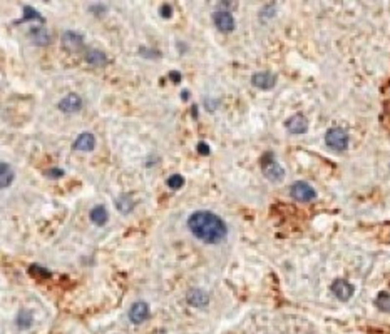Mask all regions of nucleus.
Here are the masks:
<instances>
[{"label": "nucleus", "mask_w": 390, "mask_h": 334, "mask_svg": "<svg viewBox=\"0 0 390 334\" xmlns=\"http://www.w3.org/2000/svg\"><path fill=\"white\" fill-rule=\"evenodd\" d=\"M14 169L7 162H0V189H7L14 182Z\"/></svg>", "instance_id": "obj_14"}, {"label": "nucleus", "mask_w": 390, "mask_h": 334, "mask_svg": "<svg viewBox=\"0 0 390 334\" xmlns=\"http://www.w3.org/2000/svg\"><path fill=\"white\" fill-rule=\"evenodd\" d=\"M81 107H82V99L77 94H67L64 99H61V102H59V109L67 114H74L81 111Z\"/></svg>", "instance_id": "obj_9"}, {"label": "nucleus", "mask_w": 390, "mask_h": 334, "mask_svg": "<svg viewBox=\"0 0 390 334\" xmlns=\"http://www.w3.org/2000/svg\"><path fill=\"white\" fill-rule=\"evenodd\" d=\"M198 152H199V154H203V156H208V154H210V147H208V144L199 142V144H198Z\"/></svg>", "instance_id": "obj_26"}, {"label": "nucleus", "mask_w": 390, "mask_h": 334, "mask_svg": "<svg viewBox=\"0 0 390 334\" xmlns=\"http://www.w3.org/2000/svg\"><path fill=\"white\" fill-rule=\"evenodd\" d=\"M30 39H32L34 44H37V45H47L50 40V35L44 27H34V29L30 30Z\"/></svg>", "instance_id": "obj_15"}, {"label": "nucleus", "mask_w": 390, "mask_h": 334, "mask_svg": "<svg viewBox=\"0 0 390 334\" xmlns=\"http://www.w3.org/2000/svg\"><path fill=\"white\" fill-rule=\"evenodd\" d=\"M171 14H173V9H171V5H168V3H164L163 7H161V15L163 17H171Z\"/></svg>", "instance_id": "obj_25"}, {"label": "nucleus", "mask_w": 390, "mask_h": 334, "mask_svg": "<svg viewBox=\"0 0 390 334\" xmlns=\"http://www.w3.org/2000/svg\"><path fill=\"white\" fill-rule=\"evenodd\" d=\"M286 129H288L291 134L300 136V134H305L308 131V120H306V117L302 116V114H295L293 117H290V119L286 120Z\"/></svg>", "instance_id": "obj_10"}, {"label": "nucleus", "mask_w": 390, "mask_h": 334, "mask_svg": "<svg viewBox=\"0 0 390 334\" xmlns=\"http://www.w3.org/2000/svg\"><path fill=\"white\" fill-rule=\"evenodd\" d=\"M32 321H34V316L30 311H21L17 316V326L21 329H27L32 326Z\"/></svg>", "instance_id": "obj_19"}, {"label": "nucleus", "mask_w": 390, "mask_h": 334, "mask_svg": "<svg viewBox=\"0 0 390 334\" xmlns=\"http://www.w3.org/2000/svg\"><path fill=\"white\" fill-rule=\"evenodd\" d=\"M330 289H332V293L335 294V297H337L338 301H344V302L348 301L350 297L353 296V293H355L353 284H350V282L345 281V279H338V281H335L333 284L330 286Z\"/></svg>", "instance_id": "obj_5"}, {"label": "nucleus", "mask_w": 390, "mask_h": 334, "mask_svg": "<svg viewBox=\"0 0 390 334\" xmlns=\"http://www.w3.org/2000/svg\"><path fill=\"white\" fill-rule=\"evenodd\" d=\"M325 142L332 151L344 152L348 147V134L340 127H332L325 134Z\"/></svg>", "instance_id": "obj_2"}, {"label": "nucleus", "mask_w": 390, "mask_h": 334, "mask_svg": "<svg viewBox=\"0 0 390 334\" xmlns=\"http://www.w3.org/2000/svg\"><path fill=\"white\" fill-rule=\"evenodd\" d=\"M47 174L50 176V177H62V174H64V171L62 169H54V171H49Z\"/></svg>", "instance_id": "obj_27"}, {"label": "nucleus", "mask_w": 390, "mask_h": 334, "mask_svg": "<svg viewBox=\"0 0 390 334\" xmlns=\"http://www.w3.org/2000/svg\"><path fill=\"white\" fill-rule=\"evenodd\" d=\"M108 219H109V216L104 206H96L90 211V221L96 224V226H104V224L108 222Z\"/></svg>", "instance_id": "obj_16"}, {"label": "nucleus", "mask_w": 390, "mask_h": 334, "mask_svg": "<svg viewBox=\"0 0 390 334\" xmlns=\"http://www.w3.org/2000/svg\"><path fill=\"white\" fill-rule=\"evenodd\" d=\"M32 19H35V20H44L42 19V15L39 14L37 10L32 9V7H23V19L22 20H32Z\"/></svg>", "instance_id": "obj_22"}, {"label": "nucleus", "mask_w": 390, "mask_h": 334, "mask_svg": "<svg viewBox=\"0 0 390 334\" xmlns=\"http://www.w3.org/2000/svg\"><path fill=\"white\" fill-rule=\"evenodd\" d=\"M86 60L92 65H104L108 62V57L106 54H102L101 50H90V52L86 54Z\"/></svg>", "instance_id": "obj_17"}, {"label": "nucleus", "mask_w": 390, "mask_h": 334, "mask_svg": "<svg viewBox=\"0 0 390 334\" xmlns=\"http://www.w3.org/2000/svg\"><path fill=\"white\" fill-rule=\"evenodd\" d=\"M96 145V139L90 132H82L81 136L76 139L74 142V149L76 151H82V152H90Z\"/></svg>", "instance_id": "obj_11"}, {"label": "nucleus", "mask_w": 390, "mask_h": 334, "mask_svg": "<svg viewBox=\"0 0 390 334\" xmlns=\"http://www.w3.org/2000/svg\"><path fill=\"white\" fill-rule=\"evenodd\" d=\"M251 84L261 90H270L277 84V76L271 72H257L251 77Z\"/></svg>", "instance_id": "obj_8"}, {"label": "nucleus", "mask_w": 390, "mask_h": 334, "mask_svg": "<svg viewBox=\"0 0 390 334\" xmlns=\"http://www.w3.org/2000/svg\"><path fill=\"white\" fill-rule=\"evenodd\" d=\"M89 10H90V12H96L97 15H101V14H104V12L108 10V7L99 5V3H94V5H90V7H89Z\"/></svg>", "instance_id": "obj_24"}, {"label": "nucleus", "mask_w": 390, "mask_h": 334, "mask_svg": "<svg viewBox=\"0 0 390 334\" xmlns=\"http://www.w3.org/2000/svg\"><path fill=\"white\" fill-rule=\"evenodd\" d=\"M116 207L119 209L123 214H128V212H131L132 211V207H134V202H132V199L129 197V196H121L119 199L116 200Z\"/></svg>", "instance_id": "obj_18"}, {"label": "nucleus", "mask_w": 390, "mask_h": 334, "mask_svg": "<svg viewBox=\"0 0 390 334\" xmlns=\"http://www.w3.org/2000/svg\"><path fill=\"white\" fill-rule=\"evenodd\" d=\"M169 77H171V79H174V82H179L181 74H178V72H171V74H169Z\"/></svg>", "instance_id": "obj_28"}, {"label": "nucleus", "mask_w": 390, "mask_h": 334, "mask_svg": "<svg viewBox=\"0 0 390 334\" xmlns=\"http://www.w3.org/2000/svg\"><path fill=\"white\" fill-rule=\"evenodd\" d=\"M188 227L195 237L206 244L221 242L228 234V227L219 216L211 211H196L188 219Z\"/></svg>", "instance_id": "obj_1"}, {"label": "nucleus", "mask_w": 390, "mask_h": 334, "mask_svg": "<svg viewBox=\"0 0 390 334\" xmlns=\"http://www.w3.org/2000/svg\"><path fill=\"white\" fill-rule=\"evenodd\" d=\"M213 22L218 27V30L221 32H231L235 29V19L230 12L226 10H218L213 14Z\"/></svg>", "instance_id": "obj_6"}, {"label": "nucleus", "mask_w": 390, "mask_h": 334, "mask_svg": "<svg viewBox=\"0 0 390 334\" xmlns=\"http://www.w3.org/2000/svg\"><path fill=\"white\" fill-rule=\"evenodd\" d=\"M148 317H149V306L146 304L144 301L134 302L131 306V309H129V319H131V323L141 324V323H144Z\"/></svg>", "instance_id": "obj_7"}, {"label": "nucleus", "mask_w": 390, "mask_h": 334, "mask_svg": "<svg viewBox=\"0 0 390 334\" xmlns=\"http://www.w3.org/2000/svg\"><path fill=\"white\" fill-rule=\"evenodd\" d=\"M375 306L384 313H390V294L387 293H380L375 299Z\"/></svg>", "instance_id": "obj_20"}, {"label": "nucleus", "mask_w": 390, "mask_h": 334, "mask_svg": "<svg viewBox=\"0 0 390 334\" xmlns=\"http://www.w3.org/2000/svg\"><path fill=\"white\" fill-rule=\"evenodd\" d=\"M30 273L35 274V276H39V277H42V276H44V277H49V276H50V273H47V271H44L41 266H32V267H30Z\"/></svg>", "instance_id": "obj_23"}, {"label": "nucleus", "mask_w": 390, "mask_h": 334, "mask_svg": "<svg viewBox=\"0 0 390 334\" xmlns=\"http://www.w3.org/2000/svg\"><path fill=\"white\" fill-rule=\"evenodd\" d=\"M290 196L295 200H302V202H310L317 197V192L308 182L305 180H300V182H295L290 189Z\"/></svg>", "instance_id": "obj_4"}, {"label": "nucleus", "mask_w": 390, "mask_h": 334, "mask_svg": "<svg viewBox=\"0 0 390 334\" xmlns=\"http://www.w3.org/2000/svg\"><path fill=\"white\" fill-rule=\"evenodd\" d=\"M184 186V177L179 174H173L171 177L168 179V187H171V189H181V187Z\"/></svg>", "instance_id": "obj_21"}, {"label": "nucleus", "mask_w": 390, "mask_h": 334, "mask_svg": "<svg viewBox=\"0 0 390 334\" xmlns=\"http://www.w3.org/2000/svg\"><path fill=\"white\" fill-rule=\"evenodd\" d=\"M261 171L265 174V177L268 180H271V182H280V180L285 177V169L280 166L271 154H266L261 159Z\"/></svg>", "instance_id": "obj_3"}, {"label": "nucleus", "mask_w": 390, "mask_h": 334, "mask_svg": "<svg viewBox=\"0 0 390 334\" xmlns=\"http://www.w3.org/2000/svg\"><path fill=\"white\" fill-rule=\"evenodd\" d=\"M62 44L64 47L70 50H76L79 47H82L84 40H82V35L77 32H72V30H67V32L62 34Z\"/></svg>", "instance_id": "obj_13"}, {"label": "nucleus", "mask_w": 390, "mask_h": 334, "mask_svg": "<svg viewBox=\"0 0 390 334\" xmlns=\"http://www.w3.org/2000/svg\"><path fill=\"white\" fill-rule=\"evenodd\" d=\"M188 302L195 308H204L210 302V296L203 289H191L188 293Z\"/></svg>", "instance_id": "obj_12"}]
</instances>
